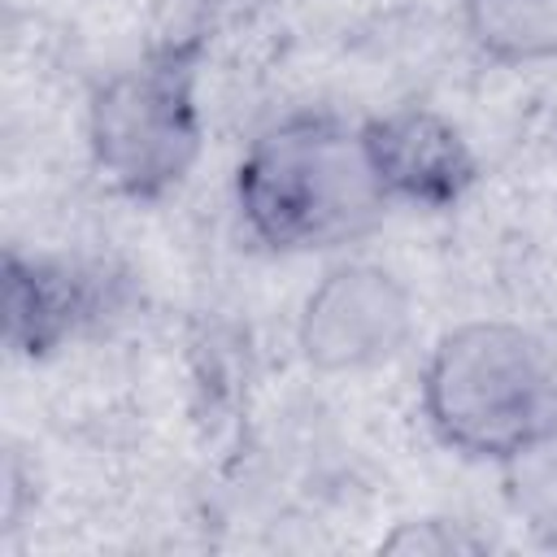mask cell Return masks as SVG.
<instances>
[{"label":"cell","instance_id":"7","mask_svg":"<svg viewBox=\"0 0 557 557\" xmlns=\"http://www.w3.org/2000/svg\"><path fill=\"white\" fill-rule=\"evenodd\" d=\"M461 22L492 61H557V0H461Z\"/></svg>","mask_w":557,"mask_h":557},{"label":"cell","instance_id":"1","mask_svg":"<svg viewBox=\"0 0 557 557\" xmlns=\"http://www.w3.org/2000/svg\"><path fill=\"white\" fill-rule=\"evenodd\" d=\"M235 200L248 235L270 252H326L366 235L392 196L374 174L361 126L331 113H292L248 144Z\"/></svg>","mask_w":557,"mask_h":557},{"label":"cell","instance_id":"8","mask_svg":"<svg viewBox=\"0 0 557 557\" xmlns=\"http://www.w3.org/2000/svg\"><path fill=\"white\" fill-rule=\"evenodd\" d=\"M505 492L518 518L544 544H557V435L505 461Z\"/></svg>","mask_w":557,"mask_h":557},{"label":"cell","instance_id":"2","mask_svg":"<svg viewBox=\"0 0 557 557\" xmlns=\"http://www.w3.org/2000/svg\"><path fill=\"white\" fill-rule=\"evenodd\" d=\"M435 435L474 461H513L557 435V352L513 322L448 331L422 374Z\"/></svg>","mask_w":557,"mask_h":557},{"label":"cell","instance_id":"4","mask_svg":"<svg viewBox=\"0 0 557 557\" xmlns=\"http://www.w3.org/2000/svg\"><path fill=\"white\" fill-rule=\"evenodd\" d=\"M413 326L409 292L379 265H339L322 274L300 313V352L313 370L352 374L392 361Z\"/></svg>","mask_w":557,"mask_h":557},{"label":"cell","instance_id":"6","mask_svg":"<svg viewBox=\"0 0 557 557\" xmlns=\"http://www.w3.org/2000/svg\"><path fill=\"white\" fill-rule=\"evenodd\" d=\"M96 309V287L83 270L65 261H39L9 252L4 270V313H9V344L26 357L52 352L83 318Z\"/></svg>","mask_w":557,"mask_h":557},{"label":"cell","instance_id":"5","mask_svg":"<svg viewBox=\"0 0 557 557\" xmlns=\"http://www.w3.org/2000/svg\"><path fill=\"white\" fill-rule=\"evenodd\" d=\"M374 174L392 200H409L422 209H448L474 183V152L466 135L431 113L400 109L361 126Z\"/></svg>","mask_w":557,"mask_h":557},{"label":"cell","instance_id":"3","mask_svg":"<svg viewBox=\"0 0 557 557\" xmlns=\"http://www.w3.org/2000/svg\"><path fill=\"white\" fill-rule=\"evenodd\" d=\"M196 44L152 48L117 70L91 100L87 144L100 178L131 200H161L200 157Z\"/></svg>","mask_w":557,"mask_h":557}]
</instances>
